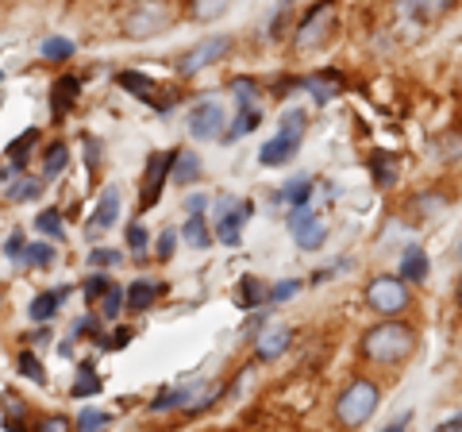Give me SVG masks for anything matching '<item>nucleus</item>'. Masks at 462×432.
I'll list each match as a JSON object with an SVG mask.
<instances>
[{"instance_id": "obj_1", "label": "nucleus", "mask_w": 462, "mask_h": 432, "mask_svg": "<svg viewBox=\"0 0 462 432\" xmlns=\"http://www.w3.org/2000/svg\"><path fill=\"white\" fill-rule=\"evenodd\" d=\"M358 352H363V359H370V363H378V367H397L416 352V333L409 324L385 316L382 324H374L370 333L363 336Z\"/></svg>"}, {"instance_id": "obj_2", "label": "nucleus", "mask_w": 462, "mask_h": 432, "mask_svg": "<svg viewBox=\"0 0 462 432\" xmlns=\"http://www.w3.org/2000/svg\"><path fill=\"white\" fill-rule=\"evenodd\" d=\"M378 401H382V390L374 386L370 379H355L343 386V394L336 398V421L343 428H363L374 413H378Z\"/></svg>"}, {"instance_id": "obj_3", "label": "nucleus", "mask_w": 462, "mask_h": 432, "mask_svg": "<svg viewBox=\"0 0 462 432\" xmlns=\"http://www.w3.org/2000/svg\"><path fill=\"white\" fill-rule=\"evenodd\" d=\"M331 27H336V5L324 0V5H312L305 12V20L297 23L293 32V51L297 54H312L316 47H324V39L331 35Z\"/></svg>"}, {"instance_id": "obj_4", "label": "nucleus", "mask_w": 462, "mask_h": 432, "mask_svg": "<svg viewBox=\"0 0 462 432\" xmlns=\"http://www.w3.org/2000/svg\"><path fill=\"white\" fill-rule=\"evenodd\" d=\"M366 305L378 316H401L409 309V282L401 275H378L366 286Z\"/></svg>"}, {"instance_id": "obj_5", "label": "nucleus", "mask_w": 462, "mask_h": 432, "mask_svg": "<svg viewBox=\"0 0 462 432\" xmlns=\"http://www.w3.org/2000/svg\"><path fill=\"white\" fill-rule=\"evenodd\" d=\"M166 23H170V5L166 0H139V5L127 12L124 32L132 39H151L158 32H166Z\"/></svg>"}, {"instance_id": "obj_6", "label": "nucleus", "mask_w": 462, "mask_h": 432, "mask_svg": "<svg viewBox=\"0 0 462 432\" xmlns=\"http://www.w3.org/2000/svg\"><path fill=\"white\" fill-rule=\"evenodd\" d=\"M173 158H178V151H154L147 158V170H143V197H139V209L147 212L154 209L158 201H162V190L170 185V166Z\"/></svg>"}, {"instance_id": "obj_7", "label": "nucleus", "mask_w": 462, "mask_h": 432, "mask_svg": "<svg viewBox=\"0 0 462 432\" xmlns=\"http://www.w3.org/2000/svg\"><path fill=\"white\" fill-rule=\"evenodd\" d=\"M116 85H120V89H127L135 100H143V105L158 108V112L173 108V100H178V93H173V89H162L158 81H151L147 74H135V70H124V74H116Z\"/></svg>"}, {"instance_id": "obj_8", "label": "nucleus", "mask_w": 462, "mask_h": 432, "mask_svg": "<svg viewBox=\"0 0 462 432\" xmlns=\"http://www.w3.org/2000/svg\"><path fill=\"white\" fill-rule=\"evenodd\" d=\"M216 239L224 243V248H239L243 243V224H247L251 216V201H231V197H220V205H216Z\"/></svg>"}, {"instance_id": "obj_9", "label": "nucleus", "mask_w": 462, "mask_h": 432, "mask_svg": "<svg viewBox=\"0 0 462 432\" xmlns=\"http://www.w3.org/2000/svg\"><path fill=\"white\" fill-rule=\"evenodd\" d=\"M227 51H231V39H227V35H212V39L200 42V47H193V51H185V54H181L178 74H181V78H193V74H200L205 66L220 62Z\"/></svg>"}, {"instance_id": "obj_10", "label": "nucleus", "mask_w": 462, "mask_h": 432, "mask_svg": "<svg viewBox=\"0 0 462 432\" xmlns=\"http://www.w3.org/2000/svg\"><path fill=\"white\" fill-rule=\"evenodd\" d=\"M224 124H227V117H224V108L216 105V100H205V105H197L189 112V136L193 139H220Z\"/></svg>"}, {"instance_id": "obj_11", "label": "nucleus", "mask_w": 462, "mask_h": 432, "mask_svg": "<svg viewBox=\"0 0 462 432\" xmlns=\"http://www.w3.org/2000/svg\"><path fill=\"white\" fill-rule=\"evenodd\" d=\"M116 221H120V190L108 185V190L100 193V201H97V212H93V221H89V236L108 232Z\"/></svg>"}, {"instance_id": "obj_12", "label": "nucleus", "mask_w": 462, "mask_h": 432, "mask_svg": "<svg viewBox=\"0 0 462 432\" xmlns=\"http://www.w3.org/2000/svg\"><path fill=\"white\" fill-rule=\"evenodd\" d=\"M78 93H81V81L74 78V74H62L54 85H51V117L54 120H66V112H69V105L78 100Z\"/></svg>"}, {"instance_id": "obj_13", "label": "nucleus", "mask_w": 462, "mask_h": 432, "mask_svg": "<svg viewBox=\"0 0 462 432\" xmlns=\"http://www.w3.org/2000/svg\"><path fill=\"white\" fill-rule=\"evenodd\" d=\"M158 294H162V286H158V282L135 278V282L124 290V309H127V313H147L154 301H158Z\"/></svg>"}, {"instance_id": "obj_14", "label": "nucleus", "mask_w": 462, "mask_h": 432, "mask_svg": "<svg viewBox=\"0 0 462 432\" xmlns=\"http://www.w3.org/2000/svg\"><path fill=\"white\" fill-rule=\"evenodd\" d=\"M289 343H293V333H289V328H270V333H263L254 340V355L263 359V363H273L278 355H285Z\"/></svg>"}, {"instance_id": "obj_15", "label": "nucleus", "mask_w": 462, "mask_h": 432, "mask_svg": "<svg viewBox=\"0 0 462 432\" xmlns=\"http://www.w3.org/2000/svg\"><path fill=\"white\" fill-rule=\"evenodd\" d=\"M401 278L404 282H416V286L431 278V263H428V251L424 248H416V243H412V248L404 251V258H401Z\"/></svg>"}, {"instance_id": "obj_16", "label": "nucleus", "mask_w": 462, "mask_h": 432, "mask_svg": "<svg viewBox=\"0 0 462 432\" xmlns=\"http://www.w3.org/2000/svg\"><path fill=\"white\" fill-rule=\"evenodd\" d=\"M181 239H185V248H193V251H208V248H212L216 232L208 228L205 212H197V216H189V221H185V228H181Z\"/></svg>"}, {"instance_id": "obj_17", "label": "nucleus", "mask_w": 462, "mask_h": 432, "mask_svg": "<svg viewBox=\"0 0 462 432\" xmlns=\"http://www.w3.org/2000/svg\"><path fill=\"white\" fill-rule=\"evenodd\" d=\"M297 151V139H289V136H273L263 143V151H258V163L263 166H285L289 163V155Z\"/></svg>"}, {"instance_id": "obj_18", "label": "nucleus", "mask_w": 462, "mask_h": 432, "mask_svg": "<svg viewBox=\"0 0 462 432\" xmlns=\"http://www.w3.org/2000/svg\"><path fill=\"white\" fill-rule=\"evenodd\" d=\"M197 178H200V155L178 147V158H173V166H170V182L173 185H193Z\"/></svg>"}, {"instance_id": "obj_19", "label": "nucleus", "mask_w": 462, "mask_h": 432, "mask_svg": "<svg viewBox=\"0 0 462 432\" xmlns=\"http://www.w3.org/2000/svg\"><path fill=\"white\" fill-rule=\"evenodd\" d=\"M270 297V290H266V282L263 278H254V275H243L239 278V294H236V301H239V309H263V301Z\"/></svg>"}, {"instance_id": "obj_20", "label": "nucleus", "mask_w": 462, "mask_h": 432, "mask_svg": "<svg viewBox=\"0 0 462 432\" xmlns=\"http://www.w3.org/2000/svg\"><path fill=\"white\" fill-rule=\"evenodd\" d=\"M69 290H47V294H35V301H32V309H27V316L32 321H39V324H47V321H54V313H58V305H62V297H66Z\"/></svg>"}, {"instance_id": "obj_21", "label": "nucleus", "mask_w": 462, "mask_h": 432, "mask_svg": "<svg viewBox=\"0 0 462 432\" xmlns=\"http://www.w3.org/2000/svg\"><path fill=\"white\" fill-rule=\"evenodd\" d=\"M263 124V108H239V117L231 120V127H224V143H236V139H243V136H251L254 127Z\"/></svg>"}, {"instance_id": "obj_22", "label": "nucleus", "mask_w": 462, "mask_h": 432, "mask_svg": "<svg viewBox=\"0 0 462 432\" xmlns=\"http://www.w3.org/2000/svg\"><path fill=\"white\" fill-rule=\"evenodd\" d=\"M66 166H69V147L66 143H51L47 155H42V182H54Z\"/></svg>"}, {"instance_id": "obj_23", "label": "nucleus", "mask_w": 462, "mask_h": 432, "mask_svg": "<svg viewBox=\"0 0 462 432\" xmlns=\"http://www.w3.org/2000/svg\"><path fill=\"white\" fill-rule=\"evenodd\" d=\"M193 394H197V390H189V386H178V390H162V394L151 401V409H154V413H166V409H189Z\"/></svg>"}, {"instance_id": "obj_24", "label": "nucleus", "mask_w": 462, "mask_h": 432, "mask_svg": "<svg viewBox=\"0 0 462 432\" xmlns=\"http://www.w3.org/2000/svg\"><path fill=\"white\" fill-rule=\"evenodd\" d=\"M35 143H39V127H27V132H23L20 139H12V143H8V151H5V155H8V163L16 166V170H23L27 151H32Z\"/></svg>"}, {"instance_id": "obj_25", "label": "nucleus", "mask_w": 462, "mask_h": 432, "mask_svg": "<svg viewBox=\"0 0 462 432\" xmlns=\"http://www.w3.org/2000/svg\"><path fill=\"white\" fill-rule=\"evenodd\" d=\"M39 193H42L39 178H16L5 190V201H12V205H23V201H39Z\"/></svg>"}, {"instance_id": "obj_26", "label": "nucleus", "mask_w": 462, "mask_h": 432, "mask_svg": "<svg viewBox=\"0 0 462 432\" xmlns=\"http://www.w3.org/2000/svg\"><path fill=\"white\" fill-rule=\"evenodd\" d=\"M370 170H374V182L382 185V190H389V185H397V178H401V166H397V158L393 155H374V163H370Z\"/></svg>"}, {"instance_id": "obj_27", "label": "nucleus", "mask_w": 462, "mask_h": 432, "mask_svg": "<svg viewBox=\"0 0 462 432\" xmlns=\"http://www.w3.org/2000/svg\"><path fill=\"white\" fill-rule=\"evenodd\" d=\"M231 93H236V105L239 108H263L258 105V81L254 78H231Z\"/></svg>"}, {"instance_id": "obj_28", "label": "nucleus", "mask_w": 462, "mask_h": 432, "mask_svg": "<svg viewBox=\"0 0 462 432\" xmlns=\"http://www.w3.org/2000/svg\"><path fill=\"white\" fill-rule=\"evenodd\" d=\"M42 59H47V62H66V59H74V54H78V47H74V42H69V39H62V35H51V39H42Z\"/></svg>"}, {"instance_id": "obj_29", "label": "nucleus", "mask_w": 462, "mask_h": 432, "mask_svg": "<svg viewBox=\"0 0 462 432\" xmlns=\"http://www.w3.org/2000/svg\"><path fill=\"white\" fill-rule=\"evenodd\" d=\"M227 12V0H189V16L200 23H212Z\"/></svg>"}, {"instance_id": "obj_30", "label": "nucleus", "mask_w": 462, "mask_h": 432, "mask_svg": "<svg viewBox=\"0 0 462 432\" xmlns=\"http://www.w3.org/2000/svg\"><path fill=\"white\" fill-rule=\"evenodd\" d=\"M93 394H100V379H97V371L85 363V367L78 371V379H74V398L85 401V398H93Z\"/></svg>"}, {"instance_id": "obj_31", "label": "nucleus", "mask_w": 462, "mask_h": 432, "mask_svg": "<svg viewBox=\"0 0 462 432\" xmlns=\"http://www.w3.org/2000/svg\"><path fill=\"white\" fill-rule=\"evenodd\" d=\"M282 197L289 201V205H309V197H312V178H293V182H285V190Z\"/></svg>"}, {"instance_id": "obj_32", "label": "nucleus", "mask_w": 462, "mask_h": 432, "mask_svg": "<svg viewBox=\"0 0 462 432\" xmlns=\"http://www.w3.org/2000/svg\"><path fill=\"white\" fill-rule=\"evenodd\" d=\"M35 228H39V236H47V239H62V212H58V209L39 212Z\"/></svg>"}, {"instance_id": "obj_33", "label": "nucleus", "mask_w": 462, "mask_h": 432, "mask_svg": "<svg viewBox=\"0 0 462 432\" xmlns=\"http://www.w3.org/2000/svg\"><path fill=\"white\" fill-rule=\"evenodd\" d=\"M328 239V224L324 221H312L305 232H297V243H300V251H316L320 243Z\"/></svg>"}, {"instance_id": "obj_34", "label": "nucleus", "mask_w": 462, "mask_h": 432, "mask_svg": "<svg viewBox=\"0 0 462 432\" xmlns=\"http://www.w3.org/2000/svg\"><path fill=\"white\" fill-rule=\"evenodd\" d=\"M16 371L23 374V379H32V382H47V371H42V363L35 359V352H20V355H16Z\"/></svg>"}, {"instance_id": "obj_35", "label": "nucleus", "mask_w": 462, "mask_h": 432, "mask_svg": "<svg viewBox=\"0 0 462 432\" xmlns=\"http://www.w3.org/2000/svg\"><path fill=\"white\" fill-rule=\"evenodd\" d=\"M97 309H100V316H105V321H116V316L124 313V290H120V286H108V294L100 297Z\"/></svg>"}, {"instance_id": "obj_36", "label": "nucleus", "mask_w": 462, "mask_h": 432, "mask_svg": "<svg viewBox=\"0 0 462 432\" xmlns=\"http://www.w3.org/2000/svg\"><path fill=\"white\" fill-rule=\"evenodd\" d=\"M443 209H447V197L443 193H420V197L412 201V212H420L424 221H431V216L443 212Z\"/></svg>"}, {"instance_id": "obj_37", "label": "nucleus", "mask_w": 462, "mask_h": 432, "mask_svg": "<svg viewBox=\"0 0 462 432\" xmlns=\"http://www.w3.org/2000/svg\"><path fill=\"white\" fill-rule=\"evenodd\" d=\"M278 136H289V139L300 143V136H305V108H289L282 117V132Z\"/></svg>"}, {"instance_id": "obj_38", "label": "nucleus", "mask_w": 462, "mask_h": 432, "mask_svg": "<svg viewBox=\"0 0 462 432\" xmlns=\"http://www.w3.org/2000/svg\"><path fill=\"white\" fill-rule=\"evenodd\" d=\"M305 85L312 89V97L320 100V105H328V100H336V93H339V81L331 78V74H328V78H309Z\"/></svg>"}, {"instance_id": "obj_39", "label": "nucleus", "mask_w": 462, "mask_h": 432, "mask_svg": "<svg viewBox=\"0 0 462 432\" xmlns=\"http://www.w3.org/2000/svg\"><path fill=\"white\" fill-rule=\"evenodd\" d=\"M455 0H404V12H424V16H443L447 8H451Z\"/></svg>"}, {"instance_id": "obj_40", "label": "nucleus", "mask_w": 462, "mask_h": 432, "mask_svg": "<svg viewBox=\"0 0 462 432\" xmlns=\"http://www.w3.org/2000/svg\"><path fill=\"white\" fill-rule=\"evenodd\" d=\"M127 248H132L135 258H143V255H147V248H151V236H147V228H143L139 221L127 224Z\"/></svg>"}, {"instance_id": "obj_41", "label": "nucleus", "mask_w": 462, "mask_h": 432, "mask_svg": "<svg viewBox=\"0 0 462 432\" xmlns=\"http://www.w3.org/2000/svg\"><path fill=\"white\" fill-rule=\"evenodd\" d=\"M178 239H181V232H173V228H166V232L158 236V243H154V258H158V263L173 258V251H178Z\"/></svg>"}, {"instance_id": "obj_42", "label": "nucleus", "mask_w": 462, "mask_h": 432, "mask_svg": "<svg viewBox=\"0 0 462 432\" xmlns=\"http://www.w3.org/2000/svg\"><path fill=\"white\" fill-rule=\"evenodd\" d=\"M27 263H32V267H51L54 263V248H51L47 239L27 243Z\"/></svg>"}, {"instance_id": "obj_43", "label": "nucleus", "mask_w": 462, "mask_h": 432, "mask_svg": "<svg viewBox=\"0 0 462 432\" xmlns=\"http://www.w3.org/2000/svg\"><path fill=\"white\" fill-rule=\"evenodd\" d=\"M312 221H320V216H316L309 205H297V209H289V232H305V228L312 224Z\"/></svg>"}, {"instance_id": "obj_44", "label": "nucleus", "mask_w": 462, "mask_h": 432, "mask_svg": "<svg viewBox=\"0 0 462 432\" xmlns=\"http://www.w3.org/2000/svg\"><path fill=\"white\" fill-rule=\"evenodd\" d=\"M97 428H108V413L85 409V413L78 417V432H97Z\"/></svg>"}, {"instance_id": "obj_45", "label": "nucleus", "mask_w": 462, "mask_h": 432, "mask_svg": "<svg viewBox=\"0 0 462 432\" xmlns=\"http://www.w3.org/2000/svg\"><path fill=\"white\" fill-rule=\"evenodd\" d=\"M97 343H100V348H105V352H124L127 343H132V328H116L112 336H100Z\"/></svg>"}, {"instance_id": "obj_46", "label": "nucleus", "mask_w": 462, "mask_h": 432, "mask_svg": "<svg viewBox=\"0 0 462 432\" xmlns=\"http://www.w3.org/2000/svg\"><path fill=\"white\" fill-rule=\"evenodd\" d=\"M5 258H12V263H27V243H23L20 232H12L5 239Z\"/></svg>"}, {"instance_id": "obj_47", "label": "nucleus", "mask_w": 462, "mask_h": 432, "mask_svg": "<svg viewBox=\"0 0 462 432\" xmlns=\"http://www.w3.org/2000/svg\"><path fill=\"white\" fill-rule=\"evenodd\" d=\"M108 286H112L108 275H93L89 282H85V301H100V297L108 294Z\"/></svg>"}, {"instance_id": "obj_48", "label": "nucleus", "mask_w": 462, "mask_h": 432, "mask_svg": "<svg viewBox=\"0 0 462 432\" xmlns=\"http://www.w3.org/2000/svg\"><path fill=\"white\" fill-rule=\"evenodd\" d=\"M78 336H93V340H100L105 333H100V321L97 316H81V321H74V340Z\"/></svg>"}, {"instance_id": "obj_49", "label": "nucleus", "mask_w": 462, "mask_h": 432, "mask_svg": "<svg viewBox=\"0 0 462 432\" xmlns=\"http://www.w3.org/2000/svg\"><path fill=\"white\" fill-rule=\"evenodd\" d=\"M89 263H93V267H120V263H124V255H120V251H105V248H97V251L89 255Z\"/></svg>"}, {"instance_id": "obj_50", "label": "nucleus", "mask_w": 462, "mask_h": 432, "mask_svg": "<svg viewBox=\"0 0 462 432\" xmlns=\"http://www.w3.org/2000/svg\"><path fill=\"white\" fill-rule=\"evenodd\" d=\"M205 209H208V197L205 193H189V197H185V212L197 216V212H205Z\"/></svg>"}, {"instance_id": "obj_51", "label": "nucleus", "mask_w": 462, "mask_h": 432, "mask_svg": "<svg viewBox=\"0 0 462 432\" xmlns=\"http://www.w3.org/2000/svg\"><path fill=\"white\" fill-rule=\"evenodd\" d=\"M297 294V282H282V286H273L270 290V301H289Z\"/></svg>"}, {"instance_id": "obj_52", "label": "nucleus", "mask_w": 462, "mask_h": 432, "mask_svg": "<svg viewBox=\"0 0 462 432\" xmlns=\"http://www.w3.org/2000/svg\"><path fill=\"white\" fill-rule=\"evenodd\" d=\"M69 428H74V425H69L66 417H51V421L39 425V432H69Z\"/></svg>"}, {"instance_id": "obj_53", "label": "nucleus", "mask_w": 462, "mask_h": 432, "mask_svg": "<svg viewBox=\"0 0 462 432\" xmlns=\"http://www.w3.org/2000/svg\"><path fill=\"white\" fill-rule=\"evenodd\" d=\"M436 432H462V413H458V417H447V421H439Z\"/></svg>"}, {"instance_id": "obj_54", "label": "nucleus", "mask_w": 462, "mask_h": 432, "mask_svg": "<svg viewBox=\"0 0 462 432\" xmlns=\"http://www.w3.org/2000/svg\"><path fill=\"white\" fill-rule=\"evenodd\" d=\"M382 432H404V428H401V425H389V428H382Z\"/></svg>"}, {"instance_id": "obj_55", "label": "nucleus", "mask_w": 462, "mask_h": 432, "mask_svg": "<svg viewBox=\"0 0 462 432\" xmlns=\"http://www.w3.org/2000/svg\"><path fill=\"white\" fill-rule=\"evenodd\" d=\"M458 309H462V278H458Z\"/></svg>"}, {"instance_id": "obj_56", "label": "nucleus", "mask_w": 462, "mask_h": 432, "mask_svg": "<svg viewBox=\"0 0 462 432\" xmlns=\"http://www.w3.org/2000/svg\"><path fill=\"white\" fill-rule=\"evenodd\" d=\"M278 5H282V8H289V5H293V0H278Z\"/></svg>"}, {"instance_id": "obj_57", "label": "nucleus", "mask_w": 462, "mask_h": 432, "mask_svg": "<svg viewBox=\"0 0 462 432\" xmlns=\"http://www.w3.org/2000/svg\"><path fill=\"white\" fill-rule=\"evenodd\" d=\"M97 432H108V428H97Z\"/></svg>"}, {"instance_id": "obj_58", "label": "nucleus", "mask_w": 462, "mask_h": 432, "mask_svg": "<svg viewBox=\"0 0 462 432\" xmlns=\"http://www.w3.org/2000/svg\"><path fill=\"white\" fill-rule=\"evenodd\" d=\"M458 255H462V248H458Z\"/></svg>"}, {"instance_id": "obj_59", "label": "nucleus", "mask_w": 462, "mask_h": 432, "mask_svg": "<svg viewBox=\"0 0 462 432\" xmlns=\"http://www.w3.org/2000/svg\"><path fill=\"white\" fill-rule=\"evenodd\" d=\"M0 78H5V74H0Z\"/></svg>"}]
</instances>
